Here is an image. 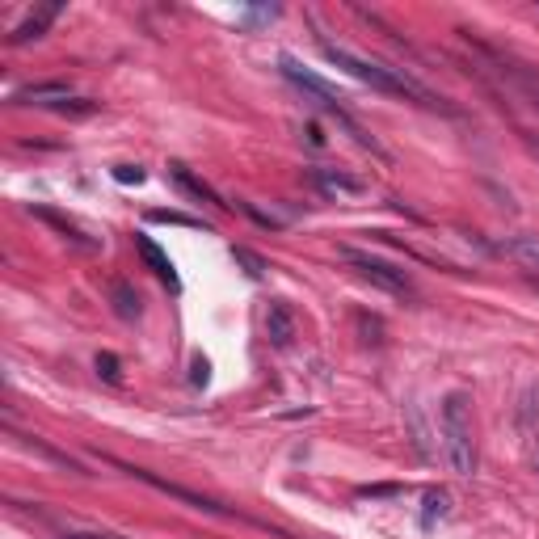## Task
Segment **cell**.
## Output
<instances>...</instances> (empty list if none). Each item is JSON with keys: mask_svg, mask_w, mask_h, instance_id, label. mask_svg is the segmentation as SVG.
I'll use <instances>...</instances> for the list:
<instances>
[{"mask_svg": "<svg viewBox=\"0 0 539 539\" xmlns=\"http://www.w3.org/2000/svg\"><path fill=\"white\" fill-rule=\"evenodd\" d=\"M321 51H325V59H329L333 68L350 72L354 81H363V85H371L379 93H388V97H413V102H422V106H443V97H434L422 81H413V76L401 72V68H388V64H379V59H363V55H354L346 47L325 43V38H321Z\"/></svg>", "mask_w": 539, "mask_h": 539, "instance_id": "cell-1", "label": "cell"}, {"mask_svg": "<svg viewBox=\"0 0 539 539\" xmlns=\"http://www.w3.org/2000/svg\"><path fill=\"white\" fill-rule=\"evenodd\" d=\"M443 447L459 476L476 472V438H472V401L464 392H451L443 401Z\"/></svg>", "mask_w": 539, "mask_h": 539, "instance_id": "cell-2", "label": "cell"}, {"mask_svg": "<svg viewBox=\"0 0 539 539\" xmlns=\"http://www.w3.org/2000/svg\"><path fill=\"white\" fill-rule=\"evenodd\" d=\"M283 76H287L291 85H299V89H304L308 97H316V102H321V106H325V110H329V114L337 118V123H342V127H346V131H350V135H354V139H358V144H363V148H371L375 156H384V148H379L375 139H371L363 127L354 123V118L346 114V106H342V97H337V93H333V89H329V85H325V81H321V76H316V72H308L304 64H299V59L283 55Z\"/></svg>", "mask_w": 539, "mask_h": 539, "instance_id": "cell-3", "label": "cell"}, {"mask_svg": "<svg viewBox=\"0 0 539 539\" xmlns=\"http://www.w3.org/2000/svg\"><path fill=\"white\" fill-rule=\"evenodd\" d=\"M342 262H346V266H354V274L363 278V283L379 287V291L401 295V299H409V295H413V278H409L401 266L384 262V257H371V253H363V249H342Z\"/></svg>", "mask_w": 539, "mask_h": 539, "instance_id": "cell-4", "label": "cell"}, {"mask_svg": "<svg viewBox=\"0 0 539 539\" xmlns=\"http://www.w3.org/2000/svg\"><path fill=\"white\" fill-rule=\"evenodd\" d=\"M17 106H47V110H59L72 102V89L64 81H38V85H26L13 93Z\"/></svg>", "mask_w": 539, "mask_h": 539, "instance_id": "cell-5", "label": "cell"}, {"mask_svg": "<svg viewBox=\"0 0 539 539\" xmlns=\"http://www.w3.org/2000/svg\"><path fill=\"white\" fill-rule=\"evenodd\" d=\"M135 249H139V257L148 262V270L161 278V283L169 287V291H182V278H177V270H173V262L165 257V249L152 241V236H135Z\"/></svg>", "mask_w": 539, "mask_h": 539, "instance_id": "cell-6", "label": "cell"}, {"mask_svg": "<svg viewBox=\"0 0 539 539\" xmlns=\"http://www.w3.org/2000/svg\"><path fill=\"white\" fill-rule=\"evenodd\" d=\"M55 17H59V5H43V9H34V13L26 17V22L9 34V43H13V47H26V43H34V38H43V34L51 30Z\"/></svg>", "mask_w": 539, "mask_h": 539, "instance_id": "cell-7", "label": "cell"}, {"mask_svg": "<svg viewBox=\"0 0 539 539\" xmlns=\"http://www.w3.org/2000/svg\"><path fill=\"white\" fill-rule=\"evenodd\" d=\"M312 186L329 194V198H358L363 194V182L358 177H346V173H333V169H316L312 173Z\"/></svg>", "mask_w": 539, "mask_h": 539, "instance_id": "cell-8", "label": "cell"}, {"mask_svg": "<svg viewBox=\"0 0 539 539\" xmlns=\"http://www.w3.org/2000/svg\"><path fill=\"white\" fill-rule=\"evenodd\" d=\"M169 177H173V182L182 186L190 198H198V203H215V207H228V203H219V194H215L207 182H198V177H194L186 165H169Z\"/></svg>", "mask_w": 539, "mask_h": 539, "instance_id": "cell-9", "label": "cell"}, {"mask_svg": "<svg viewBox=\"0 0 539 539\" xmlns=\"http://www.w3.org/2000/svg\"><path fill=\"white\" fill-rule=\"evenodd\" d=\"M266 333H270V342H274V346H291V337H295V316H291L287 304H270Z\"/></svg>", "mask_w": 539, "mask_h": 539, "instance_id": "cell-10", "label": "cell"}, {"mask_svg": "<svg viewBox=\"0 0 539 539\" xmlns=\"http://www.w3.org/2000/svg\"><path fill=\"white\" fill-rule=\"evenodd\" d=\"M34 215H38V219H47V224H55L59 232H64V236H68V241H76V245H81V249H93V241H85V236H81V228H76V224H72V219H64V215H55V211H47V207H38Z\"/></svg>", "mask_w": 539, "mask_h": 539, "instance_id": "cell-11", "label": "cell"}, {"mask_svg": "<svg viewBox=\"0 0 539 539\" xmlns=\"http://www.w3.org/2000/svg\"><path fill=\"white\" fill-rule=\"evenodd\" d=\"M114 308H118V316H123V321H135L139 316V295L127 287V283H114Z\"/></svg>", "mask_w": 539, "mask_h": 539, "instance_id": "cell-12", "label": "cell"}, {"mask_svg": "<svg viewBox=\"0 0 539 539\" xmlns=\"http://www.w3.org/2000/svg\"><path fill=\"white\" fill-rule=\"evenodd\" d=\"M506 253H514L518 262H527L539 270V241L535 236H514V241H506Z\"/></svg>", "mask_w": 539, "mask_h": 539, "instance_id": "cell-13", "label": "cell"}, {"mask_svg": "<svg viewBox=\"0 0 539 539\" xmlns=\"http://www.w3.org/2000/svg\"><path fill=\"white\" fill-rule=\"evenodd\" d=\"M451 514V493L447 489H430L426 493V514H422V523H434V518H443Z\"/></svg>", "mask_w": 539, "mask_h": 539, "instance_id": "cell-14", "label": "cell"}, {"mask_svg": "<svg viewBox=\"0 0 539 539\" xmlns=\"http://www.w3.org/2000/svg\"><path fill=\"white\" fill-rule=\"evenodd\" d=\"M232 257L245 266V274H249V278H262V274L270 270V266H266V257H257V253H253V249H245V245H236V249H232Z\"/></svg>", "mask_w": 539, "mask_h": 539, "instance_id": "cell-15", "label": "cell"}, {"mask_svg": "<svg viewBox=\"0 0 539 539\" xmlns=\"http://www.w3.org/2000/svg\"><path fill=\"white\" fill-rule=\"evenodd\" d=\"M97 375H106L110 384H118V358L114 354H97Z\"/></svg>", "mask_w": 539, "mask_h": 539, "instance_id": "cell-16", "label": "cell"}, {"mask_svg": "<svg viewBox=\"0 0 539 539\" xmlns=\"http://www.w3.org/2000/svg\"><path fill=\"white\" fill-rule=\"evenodd\" d=\"M114 177H118V182H123V186H139V182H144V169H139V165H118L114 169Z\"/></svg>", "mask_w": 539, "mask_h": 539, "instance_id": "cell-17", "label": "cell"}, {"mask_svg": "<svg viewBox=\"0 0 539 539\" xmlns=\"http://www.w3.org/2000/svg\"><path fill=\"white\" fill-rule=\"evenodd\" d=\"M156 224H186V228H198V219H186V215H177V211H152Z\"/></svg>", "mask_w": 539, "mask_h": 539, "instance_id": "cell-18", "label": "cell"}, {"mask_svg": "<svg viewBox=\"0 0 539 539\" xmlns=\"http://www.w3.org/2000/svg\"><path fill=\"white\" fill-rule=\"evenodd\" d=\"M59 539H123V535H106V531H68Z\"/></svg>", "mask_w": 539, "mask_h": 539, "instance_id": "cell-19", "label": "cell"}, {"mask_svg": "<svg viewBox=\"0 0 539 539\" xmlns=\"http://www.w3.org/2000/svg\"><path fill=\"white\" fill-rule=\"evenodd\" d=\"M274 17H278V9H249L245 22H274Z\"/></svg>", "mask_w": 539, "mask_h": 539, "instance_id": "cell-20", "label": "cell"}, {"mask_svg": "<svg viewBox=\"0 0 539 539\" xmlns=\"http://www.w3.org/2000/svg\"><path fill=\"white\" fill-rule=\"evenodd\" d=\"M203 379H207V363L198 358V363H194V384H203Z\"/></svg>", "mask_w": 539, "mask_h": 539, "instance_id": "cell-21", "label": "cell"}]
</instances>
